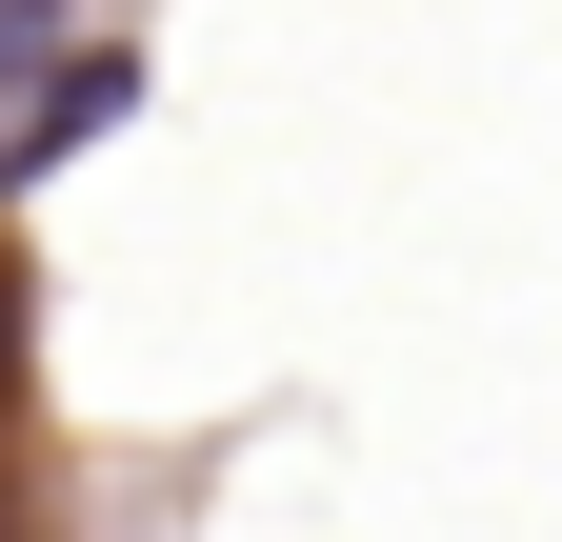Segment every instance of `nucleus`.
Here are the masks:
<instances>
[{
    "label": "nucleus",
    "mask_w": 562,
    "mask_h": 542,
    "mask_svg": "<svg viewBox=\"0 0 562 542\" xmlns=\"http://www.w3.org/2000/svg\"><path fill=\"white\" fill-rule=\"evenodd\" d=\"M121 121H140V60H121V41H81V60H21V121H0V181H41V161L121 142Z\"/></svg>",
    "instance_id": "f257e3e1"
},
{
    "label": "nucleus",
    "mask_w": 562,
    "mask_h": 542,
    "mask_svg": "<svg viewBox=\"0 0 562 542\" xmlns=\"http://www.w3.org/2000/svg\"><path fill=\"white\" fill-rule=\"evenodd\" d=\"M41 41H60V0H0V81H21V60H41Z\"/></svg>",
    "instance_id": "f03ea898"
}]
</instances>
